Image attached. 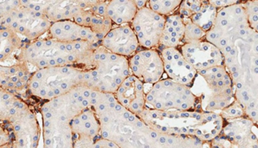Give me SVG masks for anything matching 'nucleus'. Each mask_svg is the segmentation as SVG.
<instances>
[{"instance_id": "473e14b6", "label": "nucleus", "mask_w": 258, "mask_h": 148, "mask_svg": "<svg viewBox=\"0 0 258 148\" xmlns=\"http://www.w3.org/2000/svg\"><path fill=\"white\" fill-rule=\"evenodd\" d=\"M221 117L223 118L224 121H228L233 118H239L245 116V111L239 102L236 100H234L230 105L228 106L227 108H223V110L219 112Z\"/></svg>"}, {"instance_id": "4c0bfd02", "label": "nucleus", "mask_w": 258, "mask_h": 148, "mask_svg": "<svg viewBox=\"0 0 258 148\" xmlns=\"http://www.w3.org/2000/svg\"><path fill=\"white\" fill-rule=\"evenodd\" d=\"M100 1H102V2H108V1H110V0H100Z\"/></svg>"}, {"instance_id": "6ab92c4d", "label": "nucleus", "mask_w": 258, "mask_h": 148, "mask_svg": "<svg viewBox=\"0 0 258 148\" xmlns=\"http://www.w3.org/2000/svg\"><path fill=\"white\" fill-rule=\"evenodd\" d=\"M100 44L108 51L126 58L132 56L140 49L137 37L130 24L112 27Z\"/></svg>"}, {"instance_id": "f8f14e48", "label": "nucleus", "mask_w": 258, "mask_h": 148, "mask_svg": "<svg viewBox=\"0 0 258 148\" xmlns=\"http://www.w3.org/2000/svg\"><path fill=\"white\" fill-rule=\"evenodd\" d=\"M1 27L12 30L28 42L48 33L53 22L38 11L21 6L8 16L0 18Z\"/></svg>"}, {"instance_id": "f3484780", "label": "nucleus", "mask_w": 258, "mask_h": 148, "mask_svg": "<svg viewBox=\"0 0 258 148\" xmlns=\"http://www.w3.org/2000/svg\"><path fill=\"white\" fill-rule=\"evenodd\" d=\"M180 51L197 73L211 67L223 65L220 50L205 39L182 44Z\"/></svg>"}, {"instance_id": "bb28decb", "label": "nucleus", "mask_w": 258, "mask_h": 148, "mask_svg": "<svg viewBox=\"0 0 258 148\" xmlns=\"http://www.w3.org/2000/svg\"><path fill=\"white\" fill-rule=\"evenodd\" d=\"M73 137H89L98 139L100 135V124L96 113L88 108L71 120Z\"/></svg>"}, {"instance_id": "2eb2a0df", "label": "nucleus", "mask_w": 258, "mask_h": 148, "mask_svg": "<svg viewBox=\"0 0 258 148\" xmlns=\"http://www.w3.org/2000/svg\"><path fill=\"white\" fill-rule=\"evenodd\" d=\"M166 17L156 13L147 6L139 9L131 22L140 48L156 49L164 29Z\"/></svg>"}, {"instance_id": "9d476101", "label": "nucleus", "mask_w": 258, "mask_h": 148, "mask_svg": "<svg viewBox=\"0 0 258 148\" xmlns=\"http://www.w3.org/2000/svg\"><path fill=\"white\" fill-rule=\"evenodd\" d=\"M207 89L200 98L201 109L208 112L219 113L234 102V86L229 73L224 65L202 70L198 72Z\"/></svg>"}, {"instance_id": "1a4fd4ad", "label": "nucleus", "mask_w": 258, "mask_h": 148, "mask_svg": "<svg viewBox=\"0 0 258 148\" xmlns=\"http://www.w3.org/2000/svg\"><path fill=\"white\" fill-rule=\"evenodd\" d=\"M249 28L243 3L237 4L218 10L213 27L206 33L204 39L223 54Z\"/></svg>"}, {"instance_id": "6e6552de", "label": "nucleus", "mask_w": 258, "mask_h": 148, "mask_svg": "<svg viewBox=\"0 0 258 148\" xmlns=\"http://www.w3.org/2000/svg\"><path fill=\"white\" fill-rule=\"evenodd\" d=\"M146 105L156 110H192L197 109L200 98L191 87L172 79H161L146 92ZM198 110V109H197Z\"/></svg>"}, {"instance_id": "9b49d317", "label": "nucleus", "mask_w": 258, "mask_h": 148, "mask_svg": "<svg viewBox=\"0 0 258 148\" xmlns=\"http://www.w3.org/2000/svg\"><path fill=\"white\" fill-rule=\"evenodd\" d=\"M96 93V90L81 84L69 92L43 102L40 108L41 114L71 121L83 111L92 108Z\"/></svg>"}, {"instance_id": "a878e982", "label": "nucleus", "mask_w": 258, "mask_h": 148, "mask_svg": "<svg viewBox=\"0 0 258 148\" xmlns=\"http://www.w3.org/2000/svg\"><path fill=\"white\" fill-rule=\"evenodd\" d=\"M185 23L178 13L166 17L164 29L156 49L160 51L167 48H178L183 44Z\"/></svg>"}, {"instance_id": "b1692460", "label": "nucleus", "mask_w": 258, "mask_h": 148, "mask_svg": "<svg viewBox=\"0 0 258 148\" xmlns=\"http://www.w3.org/2000/svg\"><path fill=\"white\" fill-rule=\"evenodd\" d=\"M177 13L207 33L213 27L218 9L210 5L207 0H183Z\"/></svg>"}, {"instance_id": "423d86ee", "label": "nucleus", "mask_w": 258, "mask_h": 148, "mask_svg": "<svg viewBox=\"0 0 258 148\" xmlns=\"http://www.w3.org/2000/svg\"><path fill=\"white\" fill-rule=\"evenodd\" d=\"M130 75L128 58L113 54L99 44L94 50L92 67L85 70L84 84L96 91L115 93Z\"/></svg>"}, {"instance_id": "f704fd0d", "label": "nucleus", "mask_w": 258, "mask_h": 148, "mask_svg": "<svg viewBox=\"0 0 258 148\" xmlns=\"http://www.w3.org/2000/svg\"><path fill=\"white\" fill-rule=\"evenodd\" d=\"M207 1L213 7L219 10V9L234 6V5H237V4L243 3L245 0H207Z\"/></svg>"}, {"instance_id": "ddd939ff", "label": "nucleus", "mask_w": 258, "mask_h": 148, "mask_svg": "<svg viewBox=\"0 0 258 148\" xmlns=\"http://www.w3.org/2000/svg\"><path fill=\"white\" fill-rule=\"evenodd\" d=\"M210 146L257 148V125L246 116L224 121L220 134L210 141Z\"/></svg>"}, {"instance_id": "a211bd4d", "label": "nucleus", "mask_w": 258, "mask_h": 148, "mask_svg": "<svg viewBox=\"0 0 258 148\" xmlns=\"http://www.w3.org/2000/svg\"><path fill=\"white\" fill-rule=\"evenodd\" d=\"M164 71L168 78L184 86H193L197 78L196 69L186 60L178 48H167L160 50Z\"/></svg>"}, {"instance_id": "e433bc0d", "label": "nucleus", "mask_w": 258, "mask_h": 148, "mask_svg": "<svg viewBox=\"0 0 258 148\" xmlns=\"http://www.w3.org/2000/svg\"><path fill=\"white\" fill-rule=\"evenodd\" d=\"M135 4H136V6H137L138 8H143V7H145L147 5V2H148V0H133Z\"/></svg>"}, {"instance_id": "412c9836", "label": "nucleus", "mask_w": 258, "mask_h": 148, "mask_svg": "<svg viewBox=\"0 0 258 148\" xmlns=\"http://www.w3.org/2000/svg\"><path fill=\"white\" fill-rule=\"evenodd\" d=\"M117 102L136 115L146 107L145 84L134 75L127 76L114 93Z\"/></svg>"}, {"instance_id": "4be33fe9", "label": "nucleus", "mask_w": 258, "mask_h": 148, "mask_svg": "<svg viewBox=\"0 0 258 148\" xmlns=\"http://www.w3.org/2000/svg\"><path fill=\"white\" fill-rule=\"evenodd\" d=\"M48 33L49 38L66 43L86 41L92 43H100V39L90 28L83 27L73 20L53 22Z\"/></svg>"}, {"instance_id": "dca6fc26", "label": "nucleus", "mask_w": 258, "mask_h": 148, "mask_svg": "<svg viewBox=\"0 0 258 148\" xmlns=\"http://www.w3.org/2000/svg\"><path fill=\"white\" fill-rule=\"evenodd\" d=\"M129 68L132 75L144 84L156 83L165 74L160 52L156 49H143L129 57Z\"/></svg>"}, {"instance_id": "4468645a", "label": "nucleus", "mask_w": 258, "mask_h": 148, "mask_svg": "<svg viewBox=\"0 0 258 148\" xmlns=\"http://www.w3.org/2000/svg\"><path fill=\"white\" fill-rule=\"evenodd\" d=\"M100 0H21L22 6L45 15L52 22L73 20Z\"/></svg>"}, {"instance_id": "f257e3e1", "label": "nucleus", "mask_w": 258, "mask_h": 148, "mask_svg": "<svg viewBox=\"0 0 258 148\" xmlns=\"http://www.w3.org/2000/svg\"><path fill=\"white\" fill-rule=\"evenodd\" d=\"M92 108L100 120V135L119 148L207 147L198 138L165 135L121 106L114 93L98 92Z\"/></svg>"}, {"instance_id": "c9c22d12", "label": "nucleus", "mask_w": 258, "mask_h": 148, "mask_svg": "<svg viewBox=\"0 0 258 148\" xmlns=\"http://www.w3.org/2000/svg\"><path fill=\"white\" fill-rule=\"evenodd\" d=\"M12 138L8 129L2 126L0 128V147H12Z\"/></svg>"}, {"instance_id": "c756f323", "label": "nucleus", "mask_w": 258, "mask_h": 148, "mask_svg": "<svg viewBox=\"0 0 258 148\" xmlns=\"http://www.w3.org/2000/svg\"><path fill=\"white\" fill-rule=\"evenodd\" d=\"M183 0H148L146 6L163 17H168L177 11Z\"/></svg>"}, {"instance_id": "7c9ffc66", "label": "nucleus", "mask_w": 258, "mask_h": 148, "mask_svg": "<svg viewBox=\"0 0 258 148\" xmlns=\"http://www.w3.org/2000/svg\"><path fill=\"white\" fill-rule=\"evenodd\" d=\"M183 21L185 23V30H184L183 44V43H190V42H194V41L204 39L205 36H206V32L204 30H202L197 25L194 24L193 22H191L189 19L183 18Z\"/></svg>"}, {"instance_id": "2f4dec72", "label": "nucleus", "mask_w": 258, "mask_h": 148, "mask_svg": "<svg viewBox=\"0 0 258 148\" xmlns=\"http://www.w3.org/2000/svg\"><path fill=\"white\" fill-rule=\"evenodd\" d=\"M243 7L250 28L258 32V0H245Z\"/></svg>"}, {"instance_id": "7ed1b4c3", "label": "nucleus", "mask_w": 258, "mask_h": 148, "mask_svg": "<svg viewBox=\"0 0 258 148\" xmlns=\"http://www.w3.org/2000/svg\"><path fill=\"white\" fill-rule=\"evenodd\" d=\"M100 43L89 42L66 43L54 38L37 39L28 42L17 56L23 61L38 69L74 65L83 70H89L93 65L94 50Z\"/></svg>"}, {"instance_id": "f03ea898", "label": "nucleus", "mask_w": 258, "mask_h": 148, "mask_svg": "<svg viewBox=\"0 0 258 148\" xmlns=\"http://www.w3.org/2000/svg\"><path fill=\"white\" fill-rule=\"evenodd\" d=\"M138 116L161 134L198 138L207 142L220 134L224 124L219 113L197 109L161 111L145 107Z\"/></svg>"}, {"instance_id": "0eeeda50", "label": "nucleus", "mask_w": 258, "mask_h": 148, "mask_svg": "<svg viewBox=\"0 0 258 148\" xmlns=\"http://www.w3.org/2000/svg\"><path fill=\"white\" fill-rule=\"evenodd\" d=\"M85 70L74 65L38 69L32 72L27 93L43 101L54 99L84 84Z\"/></svg>"}, {"instance_id": "5701e85b", "label": "nucleus", "mask_w": 258, "mask_h": 148, "mask_svg": "<svg viewBox=\"0 0 258 148\" xmlns=\"http://www.w3.org/2000/svg\"><path fill=\"white\" fill-rule=\"evenodd\" d=\"M32 75L28 64L23 61L16 60L12 65H2L0 67V86L18 96L25 95Z\"/></svg>"}, {"instance_id": "393cba45", "label": "nucleus", "mask_w": 258, "mask_h": 148, "mask_svg": "<svg viewBox=\"0 0 258 148\" xmlns=\"http://www.w3.org/2000/svg\"><path fill=\"white\" fill-rule=\"evenodd\" d=\"M107 2L100 1L96 6L83 11L73 19L83 27H89L96 34L100 42L113 27V23L108 17Z\"/></svg>"}, {"instance_id": "72a5a7b5", "label": "nucleus", "mask_w": 258, "mask_h": 148, "mask_svg": "<svg viewBox=\"0 0 258 148\" xmlns=\"http://www.w3.org/2000/svg\"><path fill=\"white\" fill-rule=\"evenodd\" d=\"M21 6V0H0V18L8 16Z\"/></svg>"}, {"instance_id": "20e7f679", "label": "nucleus", "mask_w": 258, "mask_h": 148, "mask_svg": "<svg viewBox=\"0 0 258 148\" xmlns=\"http://www.w3.org/2000/svg\"><path fill=\"white\" fill-rule=\"evenodd\" d=\"M0 120L12 138V147H38L41 129L35 113L18 95L0 88Z\"/></svg>"}, {"instance_id": "c85d7f7f", "label": "nucleus", "mask_w": 258, "mask_h": 148, "mask_svg": "<svg viewBox=\"0 0 258 148\" xmlns=\"http://www.w3.org/2000/svg\"><path fill=\"white\" fill-rule=\"evenodd\" d=\"M0 62L2 65L9 59H12L16 52L21 51L27 44L19 34L3 27H0Z\"/></svg>"}, {"instance_id": "39448f33", "label": "nucleus", "mask_w": 258, "mask_h": 148, "mask_svg": "<svg viewBox=\"0 0 258 148\" xmlns=\"http://www.w3.org/2000/svg\"><path fill=\"white\" fill-rule=\"evenodd\" d=\"M234 88L258 86V32L249 28L223 54Z\"/></svg>"}, {"instance_id": "aec40b11", "label": "nucleus", "mask_w": 258, "mask_h": 148, "mask_svg": "<svg viewBox=\"0 0 258 148\" xmlns=\"http://www.w3.org/2000/svg\"><path fill=\"white\" fill-rule=\"evenodd\" d=\"M42 119L44 147H73L74 141L71 121L49 115H42Z\"/></svg>"}, {"instance_id": "cd10ccee", "label": "nucleus", "mask_w": 258, "mask_h": 148, "mask_svg": "<svg viewBox=\"0 0 258 148\" xmlns=\"http://www.w3.org/2000/svg\"><path fill=\"white\" fill-rule=\"evenodd\" d=\"M138 11L133 0H110L106 7L108 17L116 26L131 24Z\"/></svg>"}]
</instances>
